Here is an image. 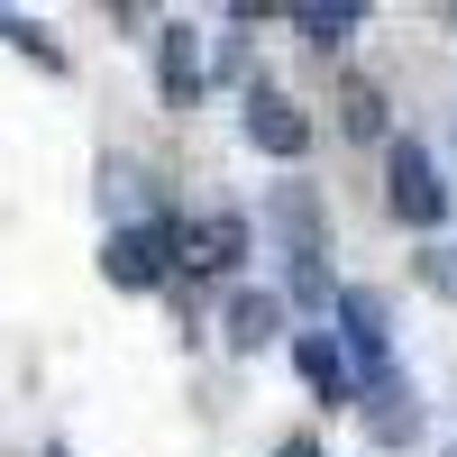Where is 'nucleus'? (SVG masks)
<instances>
[{
  "mask_svg": "<svg viewBox=\"0 0 457 457\" xmlns=\"http://www.w3.org/2000/svg\"><path fill=\"white\" fill-rule=\"evenodd\" d=\"M385 202H394L403 228H439L448 183H439V156H430L421 137H394V146H385Z\"/></svg>",
  "mask_w": 457,
  "mask_h": 457,
  "instance_id": "nucleus-1",
  "label": "nucleus"
},
{
  "mask_svg": "<svg viewBox=\"0 0 457 457\" xmlns=\"http://www.w3.org/2000/svg\"><path fill=\"white\" fill-rule=\"evenodd\" d=\"M101 275L120 284V293H146V284H165V275H174V220L110 228V247H101Z\"/></svg>",
  "mask_w": 457,
  "mask_h": 457,
  "instance_id": "nucleus-2",
  "label": "nucleus"
},
{
  "mask_svg": "<svg viewBox=\"0 0 457 457\" xmlns=\"http://www.w3.org/2000/svg\"><path fill=\"white\" fill-rule=\"evenodd\" d=\"M238 256H247V220H238V211L174 220V265H183V275H228Z\"/></svg>",
  "mask_w": 457,
  "mask_h": 457,
  "instance_id": "nucleus-3",
  "label": "nucleus"
},
{
  "mask_svg": "<svg viewBox=\"0 0 457 457\" xmlns=\"http://www.w3.org/2000/svg\"><path fill=\"white\" fill-rule=\"evenodd\" d=\"M338 329H348V357H357V385L394 375V320L375 293H338Z\"/></svg>",
  "mask_w": 457,
  "mask_h": 457,
  "instance_id": "nucleus-4",
  "label": "nucleus"
},
{
  "mask_svg": "<svg viewBox=\"0 0 457 457\" xmlns=\"http://www.w3.org/2000/svg\"><path fill=\"white\" fill-rule=\"evenodd\" d=\"M247 146H256V156H275V165H293L302 146H312V120H302L284 92L256 83V92H247Z\"/></svg>",
  "mask_w": 457,
  "mask_h": 457,
  "instance_id": "nucleus-5",
  "label": "nucleus"
},
{
  "mask_svg": "<svg viewBox=\"0 0 457 457\" xmlns=\"http://www.w3.org/2000/svg\"><path fill=\"white\" fill-rule=\"evenodd\" d=\"M156 64H165V101H174V110H193V101L211 92V83H202V28L174 19V28L156 37Z\"/></svg>",
  "mask_w": 457,
  "mask_h": 457,
  "instance_id": "nucleus-6",
  "label": "nucleus"
},
{
  "mask_svg": "<svg viewBox=\"0 0 457 457\" xmlns=\"http://www.w3.org/2000/svg\"><path fill=\"white\" fill-rule=\"evenodd\" d=\"M284 338V302L275 293H238L228 302V348H275Z\"/></svg>",
  "mask_w": 457,
  "mask_h": 457,
  "instance_id": "nucleus-7",
  "label": "nucleus"
},
{
  "mask_svg": "<svg viewBox=\"0 0 457 457\" xmlns=\"http://www.w3.org/2000/svg\"><path fill=\"white\" fill-rule=\"evenodd\" d=\"M366 403H375V439H411V430H421V421H411V385H403V375H375V385H366Z\"/></svg>",
  "mask_w": 457,
  "mask_h": 457,
  "instance_id": "nucleus-8",
  "label": "nucleus"
},
{
  "mask_svg": "<svg viewBox=\"0 0 457 457\" xmlns=\"http://www.w3.org/2000/svg\"><path fill=\"white\" fill-rule=\"evenodd\" d=\"M293 366L312 375V394H320V403H348V366H338L329 338H293Z\"/></svg>",
  "mask_w": 457,
  "mask_h": 457,
  "instance_id": "nucleus-9",
  "label": "nucleus"
},
{
  "mask_svg": "<svg viewBox=\"0 0 457 457\" xmlns=\"http://www.w3.org/2000/svg\"><path fill=\"white\" fill-rule=\"evenodd\" d=\"M293 28L312 37V46H348V37L366 28V10H348V0H329V10H293Z\"/></svg>",
  "mask_w": 457,
  "mask_h": 457,
  "instance_id": "nucleus-10",
  "label": "nucleus"
},
{
  "mask_svg": "<svg viewBox=\"0 0 457 457\" xmlns=\"http://www.w3.org/2000/svg\"><path fill=\"white\" fill-rule=\"evenodd\" d=\"M348 137H357V146H366V137H394V110H385V92H375V83L348 92Z\"/></svg>",
  "mask_w": 457,
  "mask_h": 457,
  "instance_id": "nucleus-11",
  "label": "nucleus"
},
{
  "mask_svg": "<svg viewBox=\"0 0 457 457\" xmlns=\"http://www.w3.org/2000/svg\"><path fill=\"white\" fill-rule=\"evenodd\" d=\"M421 284L457 302V247H421Z\"/></svg>",
  "mask_w": 457,
  "mask_h": 457,
  "instance_id": "nucleus-12",
  "label": "nucleus"
},
{
  "mask_svg": "<svg viewBox=\"0 0 457 457\" xmlns=\"http://www.w3.org/2000/svg\"><path fill=\"white\" fill-rule=\"evenodd\" d=\"M275 457H320V448H312V439H284V448H275Z\"/></svg>",
  "mask_w": 457,
  "mask_h": 457,
  "instance_id": "nucleus-13",
  "label": "nucleus"
}]
</instances>
